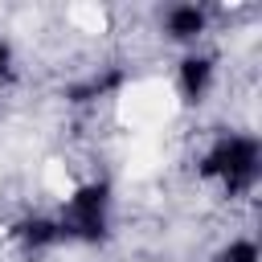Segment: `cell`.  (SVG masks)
Here are the masks:
<instances>
[{"instance_id": "obj_3", "label": "cell", "mask_w": 262, "mask_h": 262, "mask_svg": "<svg viewBox=\"0 0 262 262\" xmlns=\"http://www.w3.org/2000/svg\"><path fill=\"white\" fill-rule=\"evenodd\" d=\"M209 74H213L209 57H184V66H180V86H184V94H188V98H201L205 86H209Z\"/></svg>"}, {"instance_id": "obj_2", "label": "cell", "mask_w": 262, "mask_h": 262, "mask_svg": "<svg viewBox=\"0 0 262 262\" xmlns=\"http://www.w3.org/2000/svg\"><path fill=\"white\" fill-rule=\"evenodd\" d=\"M102 213H106V188L102 184H86L74 192L61 233H78V237H102Z\"/></svg>"}, {"instance_id": "obj_6", "label": "cell", "mask_w": 262, "mask_h": 262, "mask_svg": "<svg viewBox=\"0 0 262 262\" xmlns=\"http://www.w3.org/2000/svg\"><path fill=\"white\" fill-rule=\"evenodd\" d=\"M221 262H258V246H254V242H233V246L221 254Z\"/></svg>"}, {"instance_id": "obj_1", "label": "cell", "mask_w": 262, "mask_h": 262, "mask_svg": "<svg viewBox=\"0 0 262 262\" xmlns=\"http://www.w3.org/2000/svg\"><path fill=\"white\" fill-rule=\"evenodd\" d=\"M201 172L225 180L229 192H242V188L254 180V172H258V143L246 139V135H229V139H221V143L205 156Z\"/></svg>"}, {"instance_id": "obj_5", "label": "cell", "mask_w": 262, "mask_h": 262, "mask_svg": "<svg viewBox=\"0 0 262 262\" xmlns=\"http://www.w3.org/2000/svg\"><path fill=\"white\" fill-rule=\"evenodd\" d=\"M61 237V225H53V221H41V217H33V221H25L20 225V242L25 246H49V242H57Z\"/></svg>"}, {"instance_id": "obj_4", "label": "cell", "mask_w": 262, "mask_h": 262, "mask_svg": "<svg viewBox=\"0 0 262 262\" xmlns=\"http://www.w3.org/2000/svg\"><path fill=\"white\" fill-rule=\"evenodd\" d=\"M201 29H205V12H201V8L184 4V8H172V12H168V33H172V37L184 41V37H196Z\"/></svg>"}, {"instance_id": "obj_7", "label": "cell", "mask_w": 262, "mask_h": 262, "mask_svg": "<svg viewBox=\"0 0 262 262\" xmlns=\"http://www.w3.org/2000/svg\"><path fill=\"white\" fill-rule=\"evenodd\" d=\"M4 66H8V45L0 41V70H4Z\"/></svg>"}]
</instances>
